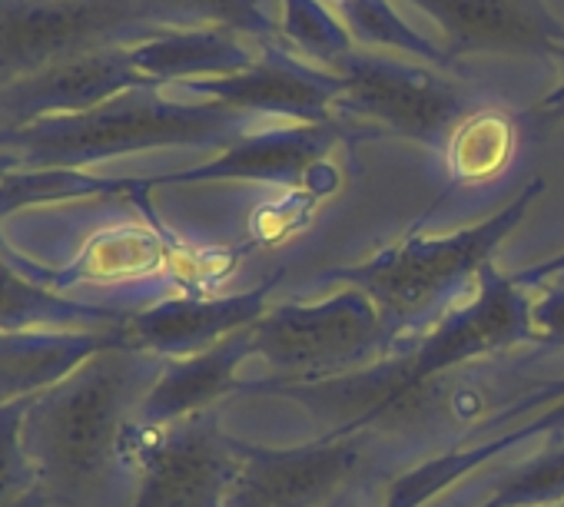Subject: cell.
Returning a JSON list of instances; mask_svg holds the SVG:
<instances>
[{"label":"cell","mask_w":564,"mask_h":507,"mask_svg":"<svg viewBox=\"0 0 564 507\" xmlns=\"http://www.w3.org/2000/svg\"><path fill=\"white\" fill-rule=\"evenodd\" d=\"M442 27L448 60L468 54H557L564 24L541 0H409Z\"/></svg>","instance_id":"12"},{"label":"cell","mask_w":564,"mask_h":507,"mask_svg":"<svg viewBox=\"0 0 564 507\" xmlns=\"http://www.w3.org/2000/svg\"><path fill=\"white\" fill-rule=\"evenodd\" d=\"M282 44L300 60H316L323 70H329L343 54L356 51V41L349 27L319 0H282Z\"/></svg>","instance_id":"21"},{"label":"cell","mask_w":564,"mask_h":507,"mask_svg":"<svg viewBox=\"0 0 564 507\" xmlns=\"http://www.w3.org/2000/svg\"><path fill=\"white\" fill-rule=\"evenodd\" d=\"M564 504V448L538 454L508 474L481 507H557Z\"/></svg>","instance_id":"22"},{"label":"cell","mask_w":564,"mask_h":507,"mask_svg":"<svg viewBox=\"0 0 564 507\" xmlns=\"http://www.w3.org/2000/svg\"><path fill=\"white\" fill-rule=\"evenodd\" d=\"M143 368L130 362H104L44 418V461L57 471L64 487L97 481L110 461H123L127 441V411L140 385Z\"/></svg>","instance_id":"8"},{"label":"cell","mask_w":564,"mask_h":507,"mask_svg":"<svg viewBox=\"0 0 564 507\" xmlns=\"http://www.w3.org/2000/svg\"><path fill=\"white\" fill-rule=\"evenodd\" d=\"M242 467L229 507H329L369 471L372 448L362 434H326L300 448L239 444Z\"/></svg>","instance_id":"9"},{"label":"cell","mask_w":564,"mask_h":507,"mask_svg":"<svg viewBox=\"0 0 564 507\" xmlns=\"http://www.w3.org/2000/svg\"><path fill=\"white\" fill-rule=\"evenodd\" d=\"M176 87L183 93L206 97L213 103L232 107L249 117H282V120L310 123V126L343 123L336 117L343 77L333 70L303 64L286 47H262L259 60L239 74L183 80Z\"/></svg>","instance_id":"11"},{"label":"cell","mask_w":564,"mask_h":507,"mask_svg":"<svg viewBox=\"0 0 564 507\" xmlns=\"http://www.w3.org/2000/svg\"><path fill=\"white\" fill-rule=\"evenodd\" d=\"M557 507H564V504H557Z\"/></svg>","instance_id":"29"},{"label":"cell","mask_w":564,"mask_h":507,"mask_svg":"<svg viewBox=\"0 0 564 507\" xmlns=\"http://www.w3.org/2000/svg\"><path fill=\"white\" fill-rule=\"evenodd\" d=\"M478 293L468 306L452 309L425 339L422 345L395 365L372 372L382 388L405 392L425 385L438 375L471 368L524 339H531V296L514 276H501L488 266L478 276Z\"/></svg>","instance_id":"6"},{"label":"cell","mask_w":564,"mask_h":507,"mask_svg":"<svg viewBox=\"0 0 564 507\" xmlns=\"http://www.w3.org/2000/svg\"><path fill=\"white\" fill-rule=\"evenodd\" d=\"M249 123V113L213 100L166 103L140 97L57 123L54 133L37 140V153H57V159H94L147 146H229Z\"/></svg>","instance_id":"5"},{"label":"cell","mask_w":564,"mask_h":507,"mask_svg":"<svg viewBox=\"0 0 564 507\" xmlns=\"http://www.w3.org/2000/svg\"><path fill=\"white\" fill-rule=\"evenodd\" d=\"M329 70L343 77L336 100L339 120H369L429 150H445L455 126L478 110L475 93L438 67L402 64L356 47Z\"/></svg>","instance_id":"3"},{"label":"cell","mask_w":564,"mask_h":507,"mask_svg":"<svg viewBox=\"0 0 564 507\" xmlns=\"http://www.w3.org/2000/svg\"><path fill=\"white\" fill-rule=\"evenodd\" d=\"M333 4H336V8H339V4H343V0H333Z\"/></svg>","instance_id":"28"},{"label":"cell","mask_w":564,"mask_h":507,"mask_svg":"<svg viewBox=\"0 0 564 507\" xmlns=\"http://www.w3.org/2000/svg\"><path fill=\"white\" fill-rule=\"evenodd\" d=\"M554 57H557V64H561V80H557V87H554L551 93H544V97L538 100V107H534V117H538L544 126L564 120V41H561V47H557Z\"/></svg>","instance_id":"25"},{"label":"cell","mask_w":564,"mask_h":507,"mask_svg":"<svg viewBox=\"0 0 564 507\" xmlns=\"http://www.w3.org/2000/svg\"><path fill=\"white\" fill-rule=\"evenodd\" d=\"M557 276H564V252H557V256H551V260H544V263L518 273L514 283L524 286V289H534V286H544L547 279H557Z\"/></svg>","instance_id":"26"},{"label":"cell","mask_w":564,"mask_h":507,"mask_svg":"<svg viewBox=\"0 0 564 507\" xmlns=\"http://www.w3.org/2000/svg\"><path fill=\"white\" fill-rule=\"evenodd\" d=\"M140 444L123 441V458L140 464V491L133 507H229L242 454L213 421L180 428H133Z\"/></svg>","instance_id":"7"},{"label":"cell","mask_w":564,"mask_h":507,"mask_svg":"<svg viewBox=\"0 0 564 507\" xmlns=\"http://www.w3.org/2000/svg\"><path fill=\"white\" fill-rule=\"evenodd\" d=\"M554 428H564V405L561 408H551V411H541L538 418H531L528 425L508 431V434H495V438H485V441H475V444H465L462 451H448V454H438L432 461H425L422 467L402 474L389 497H386V507H422L432 494L445 491L452 481H458L462 474L475 471L478 464L491 461L495 454L514 448L518 441L524 438H538V434H547Z\"/></svg>","instance_id":"17"},{"label":"cell","mask_w":564,"mask_h":507,"mask_svg":"<svg viewBox=\"0 0 564 507\" xmlns=\"http://www.w3.org/2000/svg\"><path fill=\"white\" fill-rule=\"evenodd\" d=\"M343 136H352L343 123L326 126H279L242 133L223 153L203 166L160 176V183H216V179H249V183H275L290 189H310L316 196H329L339 186V169L333 166V150Z\"/></svg>","instance_id":"10"},{"label":"cell","mask_w":564,"mask_h":507,"mask_svg":"<svg viewBox=\"0 0 564 507\" xmlns=\"http://www.w3.org/2000/svg\"><path fill=\"white\" fill-rule=\"evenodd\" d=\"M140 8L163 31L223 27L256 41L259 47H286L279 21H269L256 0H140Z\"/></svg>","instance_id":"19"},{"label":"cell","mask_w":564,"mask_h":507,"mask_svg":"<svg viewBox=\"0 0 564 507\" xmlns=\"http://www.w3.org/2000/svg\"><path fill=\"white\" fill-rule=\"evenodd\" d=\"M282 273H272L249 293L223 299H173L150 312H140L130 326V342L156 352H203L249 326H256L269 309V296Z\"/></svg>","instance_id":"14"},{"label":"cell","mask_w":564,"mask_h":507,"mask_svg":"<svg viewBox=\"0 0 564 507\" xmlns=\"http://www.w3.org/2000/svg\"><path fill=\"white\" fill-rule=\"evenodd\" d=\"M140 0H0V90L67 57L156 37Z\"/></svg>","instance_id":"4"},{"label":"cell","mask_w":564,"mask_h":507,"mask_svg":"<svg viewBox=\"0 0 564 507\" xmlns=\"http://www.w3.org/2000/svg\"><path fill=\"white\" fill-rule=\"evenodd\" d=\"M339 18L359 47H392V51H402V54L425 60L429 67L452 70L445 47L429 41L415 27H409L399 18V11L392 8V0H343Z\"/></svg>","instance_id":"20"},{"label":"cell","mask_w":564,"mask_h":507,"mask_svg":"<svg viewBox=\"0 0 564 507\" xmlns=\"http://www.w3.org/2000/svg\"><path fill=\"white\" fill-rule=\"evenodd\" d=\"M329 507H362V504H352L349 497H343V500H336V504H329Z\"/></svg>","instance_id":"27"},{"label":"cell","mask_w":564,"mask_h":507,"mask_svg":"<svg viewBox=\"0 0 564 507\" xmlns=\"http://www.w3.org/2000/svg\"><path fill=\"white\" fill-rule=\"evenodd\" d=\"M18 471H21V454L14 441V421H4L0 425V497L18 484Z\"/></svg>","instance_id":"24"},{"label":"cell","mask_w":564,"mask_h":507,"mask_svg":"<svg viewBox=\"0 0 564 507\" xmlns=\"http://www.w3.org/2000/svg\"><path fill=\"white\" fill-rule=\"evenodd\" d=\"M514 120L501 110H475L468 113L455 133L448 136L445 163H448V176L458 186H475V183H488L498 179L505 173V166L514 156Z\"/></svg>","instance_id":"18"},{"label":"cell","mask_w":564,"mask_h":507,"mask_svg":"<svg viewBox=\"0 0 564 507\" xmlns=\"http://www.w3.org/2000/svg\"><path fill=\"white\" fill-rule=\"evenodd\" d=\"M541 192L544 183L531 179L505 209L478 225L452 235H409L359 266L323 273V279L366 293L382 309L392 332L412 329L445 309L468 279H478L491 266L495 249L514 232Z\"/></svg>","instance_id":"1"},{"label":"cell","mask_w":564,"mask_h":507,"mask_svg":"<svg viewBox=\"0 0 564 507\" xmlns=\"http://www.w3.org/2000/svg\"><path fill=\"white\" fill-rule=\"evenodd\" d=\"M392 335L382 309L352 286L323 302L279 306L249 326L252 359H262L279 372V382L265 388L339 378Z\"/></svg>","instance_id":"2"},{"label":"cell","mask_w":564,"mask_h":507,"mask_svg":"<svg viewBox=\"0 0 564 507\" xmlns=\"http://www.w3.org/2000/svg\"><path fill=\"white\" fill-rule=\"evenodd\" d=\"M252 359V345H249V329L189 355L186 362L173 365L166 375H160L143 405V425L163 428L173 425L180 418H193L196 411H203L206 405H213L216 398H223L226 392L236 388L239 382V368L242 362Z\"/></svg>","instance_id":"15"},{"label":"cell","mask_w":564,"mask_h":507,"mask_svg":"<svg viewBox=\"0 0 564 507\" xmlns=\"http://www.w3.org/2000/svg\"><path fill=\"white\" fill-rule=\"evenodd\" d=\"M531 339L564 349V286H544V293L531 299Z\"/></svg>","instance_id":"23"},{"label":"cell","mask_w":564,"mask_h":507,"mask_svg":"<svg viewBox=\"0 0 564 507\" xmlns=\"http://www.w3.org/2000/svg\"><path fill=\"white\" fill-rule=\"evenodd\" d=\"M249 37L223 27H186L163 31L130 47L133 64L156 84H183L203 77H226L252 67L259 54L246 44Z\"/></svg>","instance_id":"16"},{"label":"cell","mask_w":564,"mask_h":507,"mask_svg":"<svg viewBox=\"0 0 564 507\" xmlns=\"http://www.w3.org/2000/svg\"><path fill=\"white\" fill-rule=\"evenodd\" d=\"M156 87L137 64L130 47H100L44 67L0 90V110L11 117H41L51 110H90L120 93Z\"/></svg>","instance_id":"13"}]
</instances>
